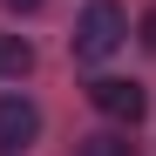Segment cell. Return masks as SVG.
I'll list each match as a JSON object with an SVG mask.
<instances>
[{"label":"cell","mask_w":156,"mask_h":156,"mask_svg":"<svg viewBox=\"0 0 156 156\" xmlns=\"http://www.w3.org/2000/svg\"><path fill=\"white\" fill-rule=\"evenodd\" d=\"M82 156H136V143H129V129H102L82 143Z\"/></svg>","instance_id":"5"},{"label":"cell","mask_w":156,"mask_h":156,"mask_svg":"<svg viewBox=\"0 0 156 156\" xmlns=\"http://www.w3.org/2000/svg\"><path fill=\"white\" fill-rule=\"evenodd\" d=\"M136 34H143V48H149V55H156V7H149V14L136 20Z\"/></svg>","instance_id":"6"},{"label":"cell","mask_w":156,"mask_h":156,"mask_svg":"<svg viewBox=\"0 0 156 156\" xmlns=\"http://www.w3.org/2000/svg\"><path fill=\"white\" fill-rule=\"evenodd\" d=\"M34 136H41V109L27 95H0V156H20Z\"/></svg>","instance_id":"3"},{"label":"cell","mask_w":156,"mask_h":156,"mask_svg":"<svg viewBox=\"0 0 156 156\" xmlns=\"http://www.w3.org/2000/svg\"><path fill=\"white\" fill-rule=\"evenodd\" d=\"M27 68H34V48L20 34H0V82H20Z\"/></svg>","instance_id":"4"},{"label":"cell","mask_w":156,"mask_h":156,"mask_svg":"<svg viewBox=\"0 0 156 156\" xmlns=\"http://www.w3.org/2000/svg\"><path fill=\"white\" fill-rule=\"evenodd\" d=\"M122 41H129V14L115 7V0H88L82 20H75V34H68L75 61H109Z\"/></svg>","instance_id":"1"},{"label":"cell","mask_w":156,"mask_h":156,"mask_svg":"<svg viewBox=\"0 0 156 156\" xmlns=\"http://www.w3.org/2000/svg\"><path fill=\"white\" fill-rule=\"evenodd\" d=\"M7 7H14V14H34V7H48V0H7Z\"/></svg>","instance_id":"7"},{"label":"cell","mask_w":156,"mask_h":156,"mask_svg":"<svg viewBox=\"0 0 156 156\" xmlns=\"http://www.w3.org/2000/svg\"><path fill=\"white\" fill-rule=\"evenodd\" d=\"M88 102H95L109 122H129V129H136V122H143V109H149V95H143L136 82H122V75H102V82H88Z\"/></svg>","instance_id":"2"}]
</instances>
